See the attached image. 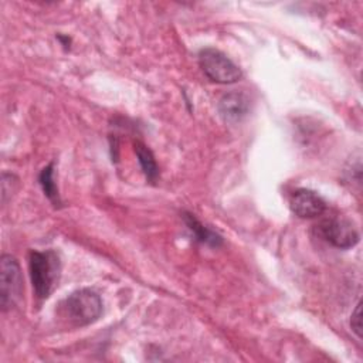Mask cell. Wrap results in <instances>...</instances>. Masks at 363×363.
I'll return each mask as SVG.
<instances>
[{"mask_svg": "<svg viewBox=\"0 0 363 363\" xmlns=\"http://www.w3.org/2000/svg\"><path fill=\"white\" fill-rule=\"evenodd\" d=\"M291 210L301 218H313L326 210L325 200L315 191L308 189H298L289 199Z\"/></svg>", "mask_w": 363, "mask_h": 363, "instance_id": "cell-6", "label": "cell"}, {"mask_svg": "<svg viewBox=\"0 0 363 363\" xmlns=\"http://www.w3.org/2000/svg\"><path fill=\"white\" fill-rule=\"evenodd\" d=\"M199 65L204 75L217 84H234L242 78V71L224 52L216 48H203L199 52Z\"/></svg>", "mask_w": 363, "mask_h": 363, "instance_id": "cell-3", "label": "cell"}, {"mask_svg": "<svg viewBox=\"0 0 363 363\" xmlns=\"http://www.w3.org/2000/svg\"><path fill=\"white\" fill-rule=\"evenodd\" d=\"M38 183L44 191V194L47 196V199L57 207L61 204L60 200V193H58V187L54 182V163H48L38 174Z\"/></svg>", "mask_w": 363, "mask_h": 363, "instance_id": "cell-10", "label": "cell"}, {"mask_svg": "<svg viewBox=\"0 0 363 363\" xmlns=\"http://www.w3.org/2000/svg\"><path fill=\"white\" fill-rule=\"evenodd\" d=\"M23 284L18 261L10 254H3L0 258V305L3 311L11 309L20 302Z\"/></svg>", "mask_w": 363, "mask_h": 363, "instance_id": "cell-4", "label": "cell"}, {"mask_svg": "<svg viewBox=\"0 0 363 363\" xmlns=\"http://www.w3.org/2000/svg\"><path fill=\"white\" fill-rule=\"evenodd\" d=\"M64 311L75 326H86L102 315V299L89 288L77 289L64 301Z\"/></svg>", "mask_w": 363, "mask_h": 363, "instance_id": "cell-2", "label": "cell"}, {"mask_svg": "<svg viewBox=\"0 0 363 363\" xmlns=\"http://www.w3.org/2000/svg\"><path fill=\"white\" fill-rule=\"evenodd\" d=\"M316 233L335 248L347 250L354 247L360 234L356 225L345 217H328L316 224Z\"/></svg>", "mask_w": 363, "mask_h": 363, "instance_id": "cell-5", "label": "cell"}, {"mask_svg": "<svg viewBox=\"0 0 363 363\" xmlns=\"http://www.w3.org/2000/svg\"><path fill=\"white\" fill-rule=\"evenodd\" d=\"M183 220L199 242L210 247H216V248L223 244V237L216 231H213L211 228L201 224L191 213H183Z\"/></svg>", "mask_w": 363, "mask_h": 363, "instance_id": "cell-8", "label": "cell"}, {"mask_svg": "<svg viewBox=\"0 0 363 363\" xmlns=\"http://www.w3.org/2000/svg\"><path fill=\"white\" fill-rule=\"evenodd\" d=\"M250 111V99L244 92L233 91L224 94L218 101V112L225 122H240Z\"/></svg>", "mask_w": 363, "mask_h": 363, "instance_id": "cell-7", "label": "cell"}, {"mask_svg": "<svg viewBox=\"0 0 363 363\" xmlns=\"http://www.w3.org/2000/svg\"><path fill=\"white\" fill-rule=\"evenodd\" d=\"M133 150L136 153V157L142 167L143 174L146 176V179L150 183H155L159 176V167H157V163H156V159H155L152 150L145 143H142L139 140H136L133 143Z\"/></svg>", "mask_w": 363, "mask_h": 363, "instance_id": "cell-9", "label": "cell"}, {"mask_svg": "<svg viewBox=\"0 0 363 363\" xmlns=\"http://www.w3.org/2000/svg\"><path fill=\"white\" fill-rule=\"evenodd\" d=\"M28 268L35 296L38 299H47L58 285L61 277L60 255L54 250L31 251Z\"/></svg>", "mask_w": 363, "mask_h": 363, "instance_id": "cell-1", "label": "cell"}, {"mask_svg": "<svg viewBox=\"0 0 363 363\" xmlns=\"http://www.w3.org/2000/svg\"><path fill=\"white\" fill-rule=\"evenodd\" d=\"M350 328L353 330V333L362 339V303L360 301L356 303L354 311L350 315Z\"/></svg>", "mask_w": 363, "mask_h": 363, "instance_id": "cell-11", "label": "cell"}]
</instances>
